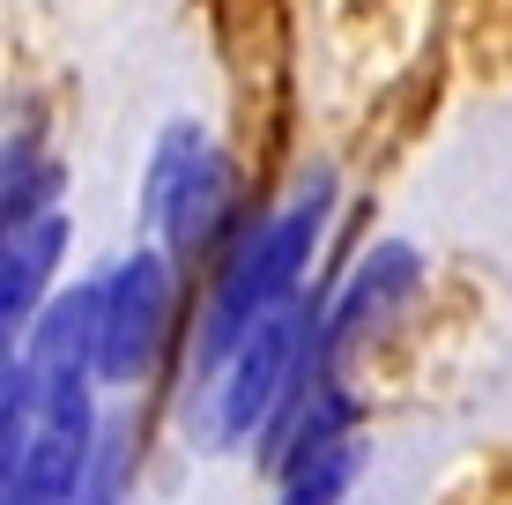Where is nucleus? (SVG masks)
<instances>
[{
	"mask_svg": "<svg viewBox=\"0 0 512 505\" xmlns=\"http://www.w3.org/2000/svg\"><path fill=\"white\" fill-rule=\"evenodd\" d=\"M320 231H327V194H297L282 216H268L260 231H245V246L231 253L216 298H208V320H201V364H193L201 379H216L268 312L305 298L297 283H305L312 253H320Z\"/></svg>",
	"mask_w": 512,
	"mask_h": 505,
	"instance_id": "1",
	"label": "nucleus"
},
{
	"mask_svg": "<svg viewBox=\"0 0 512 505\" xmlns=\"http://www.w3.org/2000/svg\"><path fill=\"white\" fill-rule=\"evenodd\" d=\"M320 320H327L320 298H297V305L268 312V320L238 342V357L208 379V424H216V446H245L253 431H268V416L282 409V394H290L297 372L312 364Z\"/></svg>",
	"mask_w": 512,
	"mask_h": 505,
	"instance_id": "2",
	"label": "nucleus"
},
{
	"mask_svg": "<svg viewBox=\"0 0 512 505\" xmlns=\"http://www.w3.org/2000/svg\"><path fill=\"white\" fill-rule=\"evenodd\" d=\"M171 335V253L141 246L104 275V327H97V387H141Z\"/></svg>",
	"mask_w": 512,
	"mask_h": 505,
	"instance_id": "3",
	"label": "nucleus"
},
{
	"mask_svg": "<svg viewBox=\"0 0 512 505\" xmlns=\"http://www.w3.org/2000/svg\"><path fill=\"white\" fill-rule=\"evenodd\" d=\"M97 327H104V283H75L67 298H52L38 320L23 327V357L38 364L45 387L97 379Z\"/></svg>",
	"mask_w": 512,
	"mask_h": 505,
	"instance_id": "4",
	"label": "nucleus"
},
{
	"mask_svg": "<svg viewBox=\"0 0 512 505\" xmlns=\"http://www.w3.org/2000/svg\"><path fill=\"white\" fill-rule=\"evenodd\" d=\"M60 253H67V216L60 208L38 216V223H23V231H8V253H0V320H8V335L45 312Z\"/></svg>",
	"mask_w": 512,
	"mask_h": 505,
	"instance_id": "5",
	"label": "nucleus"
},
{
	"mask_svg": "<svg viewBox=\"0 0 512 505\" xmlns=\"http://www.w3.org/2000/svg\"><path fill=\"white\" fill-rule=\"evenodd\" d=\"M223 208H231V171H223L216 149H201V156L186 164V179L164 194V208H156V231H164L171 260H193L201 246H216Z\"/></svg>",
	"mask_w": 512,
	"mask_h": 505,
	"instance_id": "6",
	"label": "nucleus"
},
{
	"mask_svg": "<svg viewBox=\"0 0 512 505\" xmlns=\"http://www.w3.org/2000/svg\"><path fill=\"white\" fill-rule=\"evenodd\" d=\"M357 468H364V439H334L320 454L282 468V505H342L349 483H357Z\"/></svg>",
	"mask_w": 512,
	"mask_h": 505,
	"instance_id": "7",
	"label": "nucleus"
},
{
	"mask_svg": "<svg viewBox=\"0 0 512 505\" xmlns=\"http://www.w3.org/2000/svg\"><path fill=\"white\" fill-rule=\"evenodd\" d=\"M52 194H60V164H45L38 142H15L8 149V231L52 216Z\"/></svg>",
	"mask_w": 512,
	"mask_h": 505,
	"instance_id": "8",
	"label": "nucleus"
},
{
	"mask_svg": "<svg viewBox=\"0 0 512 505\" xmlns=\"http://www.w3.org/2000/svg\"><path fill=\"white\" fill-rule=\"evenodd\" d=\"M461 52H468V67L475 75H498L512 82V0H475V15H468V30H461Z\"/></svg>",
	"mask_w": 512,
	"mask_h": 505,
	"instance_id": "9",
	"label": "nucleus"
}]
</instances>
